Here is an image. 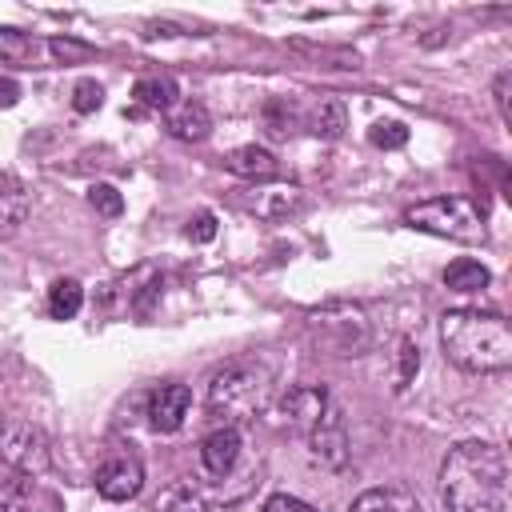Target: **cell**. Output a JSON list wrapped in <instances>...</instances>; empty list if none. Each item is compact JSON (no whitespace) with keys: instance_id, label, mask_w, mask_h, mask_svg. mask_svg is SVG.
Returning <instances> with one entry per match:
<instances>
[{"instance_id":"1","label":"cell","mask_w":512,"mask_h":512,"mask_svg":"<svg viewBox=\"0 0 512 512\" xmlns=\"http://www.w3.org/2000/svg\"><path fill=\"white\" fill-rule=\"evenodd\" d=\"M440 500L448 512H504L508 460L488 440L456 444L440 464Z\"/></svg>"},{"instance_id":"2","label":"cell","mask_w":512,"mask_h":512,"mask_svg":"<svg viewBox=\"0 0 512 512\" xmlns=\"http://www.w3.org/2000/svg\"><path fill=\"white\" fill-rule=\"evenodd\" d=\"M444 356L464 372H504L512 364V328L500 312L452 308L440 316Z\"/></svg>"},{"instance_id":"3","label":"cell","mask_w":512,"mask_h":512,"mask_svg":"<svg viewBox=\"0 0 512 512\" xmlns=\"http://www.w3.org/2000/svg\"><path fill=\"white\" fill-rule=\"evenodd\" d=\"M268 404V368L252 360H232L208 380V412L224 424L252 420Z\"/></svg>"},{"instance_id":"4","label":"cell","mask_w":512,"mask_h":512,"mask_svg":"<svg viewBox=\"0 0 512 512\" xmlns=\"http://www.w3.org/2000/svg\"><path fill=\"white\" fill-rule=\"evenodd\" d=\"M404 220L420 232H432V236H448V240H464V244H476L484 240V212L468 200V196H432V200H420L404 212Z\"/></svg>"},{"instance_id":"5","label":"cell","mask_w":512,"mask_h":512,"mask_svg":"<svg viewBox=\"0 0 512 512\" xmlns=\"http://www.w3.org/2000/svg\"><path fill=\"white\" fill-rule=\"evenodd\" d=\"M0 456L8 468L24 472V476H40L52 464L48 436L20 416H0Z\"/></svg>"},{"instance_id":"6","label":"cell","mask_w":512,"mask_h":512,"mask_svg":"<svg viewBox=\"0 0 512 512\" xmlns=\"http://www.w3.org/2000/svg\"><path fill=\"white\" fill-rule=\"evenodd\" d=\"M140 484H144V464L132 448H112L96 468V492L112 504L132 500L140 492Z\"/></svg>"},{"instance_id":"7","label":"cell","mask_w":512,"mask_h":512,"mask_svg":"<svg viewBox=\"0 0 512 512\" xmlns=\"http://www.w3.org/2000/svg\"><path fill=\"white\" fill-rule=\"evenodd\" d=\"M328 408H332V404H328V392H324L320 384H296V388H288L284 400H280V412L288 416V424H292L296 432H312V428L324 420Z\"/></svg>"},{"instance_id":"8","label":"cell","mask_w":512,"mask_h":512,"mask_svg":"<svg viewBox=\"0 0 512 512\" xmlns=\"http://www.w3.org/2000/svg\"><path fill=\"white\" fill-rule=\"evenodd\" d=\"M188 408H192L188 384H160V388L148 396V424H152L156 432H176V428L184 424Z\"/></svg>"},{"instance_id":"9","label":"cell","mask_w":512,"mask_h":512,"mask_svg":"<svg viewBox=\"0 0 512 512\" xmlns=\"http://www.w3.org/2000/svg\"><path fill=\"white\" fill-rule=\"evenodd\" d=\"M240 460V432L232 424H220L216 432H208L200 440V464L212 472V476H228Z\"/></svg>"},{"instance_id":"10","label":"cell","mask_w":512,"mask_h":512,"mask_svg":"<svg viewBox=\"0 0 512 512\" xmlns=\"http://www.w3.org/2000/svg\"><path fill=\"white\" fill-rule=\"evenodd\" d=\"M164 128L176 136V140H204L212 132V116L200 100H176L168 112H164Z\"/></svg>"},{"instance_id":"11","label":"cell","mask_w":512,"mask_h":512,"mask_svg":"<svg viewBox=\"0 0 512 512\" xmlns=\"http://www.w3.org/2000/svg\"><path fill=\"white\" fill-rule=\"evenodd\" d=\"M224 168L232 176H244V180H272L280 172V160L268 152V148H256V144H244V148H232Z\"/></svg>"},{"instance_id":"12","label":"cell","mask_w":512,"mask_h":512,"mask_svg":"<svg viewBox=\"0 0 512 512\" xmlns=\"http://www.w3.org/2000/svg\"><path fill=\"white\" fill-rule=\"evenodd\" d=\"M308 440H312V452H316L324 464H340V460H344V448H348V436H344V420H340V412H336V408H328V412H324V420L308 432Z\"/></svg>"},{"instance_id":"13","label":"cell","mask_w":512,"mask_h":512,"mask_svg":"<svg viewBox=\"0 0 512 512\" xmlns=\"http://www.w3.org/2000/svg\"><path fill=\"white\" fill-rule=\"evenodd\" d=\"M352 512H424V508L404 488H368L352 500Z\"/></svg>"},{"instance_id":"14","label":"cell","mask_w":512,"mask_h":512,"mask_svg":"<svg viewBox=\"0 0 512 512\" xmlns=\"http://www.w3.org/2000/svg\"><path fill=\"white\" fill-rule=\"evenodd\" d=\"M32 500H36V484H32V476L8 468V472L0 476V512H28Z\"/></svg>"},{"instance_id":"15","label":"cell","mask_w":512,"mask_h":512,"mask_svg":"<svg viewBox=\"0 0 512 512\" xmlns=\"http://www.w3.org/2000/svg\"><path fill=\"white\" fill-rule=\"evenodd\" d=\"M132 96H136L140 108L168 112V108L176 104V80H172V76H144V80H136Z\"/></svg>"},{"instance_id":"16","label":"cell","mask_w":512,"mask_h":512,"mask_svg":"<svg viewBox=\"0 0 512 512\" xmlns=\"http://www.w3.org/2000/svg\"><path fill=\"white\" fill-rule=\"evenodd\" d=\"M444 284L452 292H480V288H488V268L480 260H472V256H460V260H452L444 268Z\"/></svg>"},{"instance_id":"17","label":"cell","mask_w":512,"mask_h":512,"mask_svg":"<svg viewBox=\"0 0 512 512\" xmlns=\"http://www.w3.org/2000/svg\"><path fill=\"white\" fill-rule=\"evenodd\" d=\"M308 128H312L316 136H324V140H336V136L348 128L344 104H340L336 96H324V100L312 108V116H308Z\"/></svg>"},{"instance_id":"18","label":"cell","mask_w":512,"mask_h":512,"mask_svg":"<svg viewBox=\"0 0 512 512\" xmlns=\"http://www.w3.org/2000/svg\"><path fill=\"white\" fill-rule=\"evenodd\" d=\"M80 304H84L80 280H56L48 288V312H52V320H72L80 312Z\"/></svg>"},{"instance_id":"19","label":"cell","mask_w":512,"mask_h":512,"mask_svg":"<svg viewBox=\"0 0 512 512\" xmlns=\"http://www.w3.org/2000/svg\"><path fill=\"white\" fill-rule=\"evenodd\" d=\"M156 512H204V496H200L188 480H180V484H172L168 492H160Z\"/></svg>"},{"instance_id":"20","label":"cell","mask_w":512,"mask_h":512,"mask_svg":"<svg viewBox=\"0 0 512 512\" xmlns=\"http://www.w3.org/2000/svg\"><path fill=\"white\" fill-rule=\"evenodd\" d=\"M256 216H284L292 208H300V188H268L260 192V200L248 204Z\"/></svg>"},{"instance_id":"21","label":"cell","mask_w":512,"mask_h":512,"mask_svg":"<svg viewBox=\"0 0 512 512\" xmlns=\"http://www.w3.org/2000/svg\"><path fill=\"white\" fill-rule=\"evenodd\" d=\"M36 56V40L28 32H16V28H0V60L8 64H28Z\"/></svg>"},{"instance_id":"22","label":"cell","mask_w":512,"mask_h":512,"mask_svg":"<svg viewBox=\"0 0 512 512\" xmlns=\"http://www.w3.org/2000/svg\"><path fill=\"white\" fill-rule=\"evenodd\" d=\"M28 216V200H24V188L12 184L8 192H0V236L16 232V224Z\"/></svg>"},{"instance_id":"23","label":"cell","mask_w":512,"mask_h":512,"mask_svg":"<svg viewBox=\"0 0 512 512\" xmlns=\"http://www.w3.org/2000/svg\"><path fill=\"white\" fill-rule=\"evenodd\" d=\"M48 56H52L56 64H80V60L92 56V44L72 40V36H52V40H48Z\"/></svg>"},{"instance_id":"24","label":"cell","mask_w":512,"mask_h":512,"mask_svg":"<svg viewBox=\"0 0 512 512\" xmlns=\"http://www.w3.org/2000/svg\"><path fill=\"white\" fill-rule=\"evenodd\" d=\"M264 124H268V136L284 140L292 132V124H296V112L288 108V100H268L264 104Z\"/></svg>"},{"instance_id":"25","label":"cell","mask_w":512,"mask_h":512,"mask_svg":"<svg viewBox=\"0 0 512 512\" xmlns=\"http://www.w3.org/2000/svg\"><path fill=\"white\" fill-rule=\"evenodd\" d=\"M368 140H372L376 148H400V144L408 140V128H404L400 120H376L372 132H368Z\"/></svg>"},{"instance_id":"26","label":"cell","mask_w":512,"mask_h":512,"mask_svg":"<svg viewBox=\"0 0 512 512\" xmlns=\"http://www.w3.org/2000/svg\"><path fill=\"white\" fill-rule=\"evenodd\" d=\"M104 104V88L96 84V80H80L76 88H72V108L76 112H96Z\"/></svg>"},{"instance_id":"27","label":"cell","mask_w":512,"mask_h":512,"mask_svg":"<svg viewBox=\"0 0 512 512\" xmlns=\"http://www.w3.org/2000/svg\"><path fill=\"white\" fill-rule=\"evenodd\" d=\"M88 200H92V208H96L100 216H120V212H124V200H120V192H116L112 184H96V188L88 192Z\"/></svg>"},{"instance_id":"28","label":"cell","mask_w":512,"mask_h":512,"mask_svg":"<svg viewBox=\"0 0 512 512\" xmlns=\"http://www.w3.org/2000/svg\"><path fill=\"white\" fill-rule=\"evenodd\" d=\"M420 368V352L412 340H400V368H396V388H408V380L416 376Z\"/></svg>"},{"instance_id":"29","label":"cell","mask_w":512,"mask_h":512,"mask_svg":"<svg viewBox=\"0 0 512 512\" xmlns=\"http://www.w3.org/2000/svg\"><path fill=\"white\" fill-rule=\"evenodd\" d=\"M212 236H216V216H212V212H196V216L188 220V240L208 244Z\"/></svg>"},{"instance_id":"30","label":"cell","mask_w":512,"mask_h":512,"mask_svg":"<svg viewBox=\"0 0 512 512\" xmlns=\"http://www.w3.org/2000/svg\"><path fill=\"white\" fill-rule=\"evenodd\" d=\"M264 512H316L312 504H304V500H296V496H272L268 504H264Z\"/></svg>"},{"instance_id":"31","label":"cell","mask_w":512,"mask_h":512,"mask_svg":"<svg viewBox=\"0 0 512 512\" xmlns=\"http://www.w3.org/2000/svg\"><path fill=\"white\" fill-rule=\"evenodd\" d=\"M496 104H500V120L508 124L512 120V112H508V72L496 76Z\"/></svg>"},{"instance_id":"32","label":"cell","mask_w":512,"mask_h":512,"mask_svg":"<svg viewBox=\"0 0 512 512\" xmlns=\"http://www.w3.org/2000/svg\"><path fill=\"white\" fill-rule=\"evenodd\" d=\"M20 100V84L12 76H0V108H12Z\"/></svg>"},{"instance_id":"33","label":"cell","mask_w":512,"mask_h":512,"mask_svg":"<svg viewBox=\"0 0 512 512\" xmlns=\"http://www.w3.org/2000/svg\"><path fill=\"white\" fill-rule=\"evenodd\" d=\"M12 184H16V180H8V176H0V192H8Z\"/></svg>"}]
</instances>
